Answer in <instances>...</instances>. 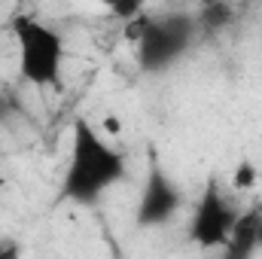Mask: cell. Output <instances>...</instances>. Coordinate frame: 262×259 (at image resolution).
Masks as SVG:
<instances>
[{
	"label": "cell",
	"instance_id": "cell-1",
	"mask_svg": "<svg viewBox=\"0 0 262 259\" xmlns=\"http://www.w3.org/2000/svg\"><path fill=\"white\" fill-rule=\"evenodd\" d=\"M125 177V156L104 140L89 119H76L70 128V156L61 183V198L76 204H95Z\"/></svg>",
	"mask_w": 262,
	"mask_h": 259
},
{
	"label": "cell",
	"instance_id": "cell-2",
	"mask_svg": "<svg viewBox=\"0 0 262 259\" xmlns=\"http://www.w3.org/2000/svg\"><path fill=\"white\" fill-rule=\"evenodd\" d=\"M18 43V73L37 89H52L61 82L64 64V37L34 15H18L12 21Z\"/></svg>",
	"mask_w": 262,
	"mask_h": 259
},
{
	"label": "cell",
	"instance_id": "cell-3",
	"mask_svg": "<svg viewBox=\"0 0 262 259\" xmlns=\"http://www.w3.org/2000/svg\"><path fill=\"white\" fill-rule=\"evenodd\" d=\"M198 21L189 15H168V18H149L140 40H137V61L149 73H162L174 64L195 37Z\"/></svg>",
	"mask_w": 262,
	"mask_h": 259
},
{
	"label": "cell",
	"instance_id": "cell-4",
	"mask_svg": "<svg viewBox=\"0 0 262 259\" xmlns=\"http://www.w3.org/2000/svg\"><path fill=\"white\" fill-rule=\"evenodd\" d=\"M238 210L226 201V195L220 189L216 180H210L204 186V192L198 198L195 210H192V223H189V238L195 241L201 250H213V247H223L229 232H232V223H235Z\"/></svg>",
	"mask_w": 262,
	"mask_h": 259
},
{
	"label": "cell",
	"instance_id": "cell-5",
	"mask_svg": "<svg viewBox=\"0 0 262 259\" xmlns=\"http://www.w3.org/2000/svg\"><path fill=\"white\" fill-rule=\"evenodd\" d=\"M180 204H183V195L177 189V183L162 168H149L140 201H137V226H143V229L165 226L180 210Z\"/></svg>",
	"mask_w": 262,
	"mask_h": 259
},
{
	"label": "cell",
	"instance_id": "cell-6",
	"mask_svg": "<svg viewBox=\"0 0 262 259\" xmlns=\"http://www.w3.org/2000/svg\"><path fill=\"white\" fill-rule=\"evenodd\" d=\"M259 223H262V207H250V210L238 213L235 223H232V232L223 244L226 256L244 259L253 250H259Z\"/></svg>",
	"mask_w": 262,
	"mask_h": 259
},
{
	"label": "cell",
	"instance_id": "cell-7",
	"mask_svg": "<svg viewBox=\"0 0 262 259\" xmlns=\"http://www.w3.org/2000/svg\"><path fill=\"white\" fill-rule=\"evenodd\" d=\"M235 21V12L229 6V0H216V3H204L201 6V15H198V25L204 31H223Z\"/></svg>",
	"mask_w": 262,
	"mask_h": 259
},
{
	"label": "cell",
	"instance_id": "cell-8",
	"mask_svg": "<svg viewBox=\"0 0 262 259\" xmlns=\"http://www.w3.org/2000/svg\"><path fill=\"white\" fill-rule=\"evenodd\" d=\"M256 180H259L256 165H253L250 159H241V162H238V168H235V174H232V186H235L238 192H247V189H253V186H256Z\"/></svg>",
	"mask_w": 262,
	"mask_h": 259
},
{
	"label": "cell",
	"instance_id": "cell-9",
	"mask_svg": "<svg viewBox=\"0 0 262 259\" xmlns=\"http://www.w3.org/2000/svg\"><path fill=\"white\" fill-rule=\"evenodd\" d=\"M113 15H119V18H131V15H137L140 12V6H143V0H101Z\"/></svg>",
	"mask_w": 262,
	"mask_h": 259
},
{
	"label": "cell",
	"instance_id": "cell-10",
	"mask_svg": "<svg viewBox=\"0 0 262 259\" xmlns=\"http://www.w3.org/2000/svg\"><path fill=\"white\" fill-rule=\"evenodd\" d=\"M12 253V247H0V256H9Z\"/></svg>",
	"mask_w": 262,
	"mask_h": 259
},
{
	"label": "cell",
	"instance_id": "cell-11",
	"mask_svg": "<svg viewBox=\"0 0 262 259\" xmlns=\"http://www.w3.org/2000/svg\"><path fill=\"white\" fill-rule=\"evenodd\" d=\"M235 3H244V6H247V3H256V0H235Z\"/></svg>",
	"mask_w": 262,
	"mask_h": 259
},
{
	"label": "cell",
	"instance_id": "cell-12",
	"mask_svg": "<svg viewBox=\"0 0 262 259\" xmlns=\"http://www.w3.org/2000/svg\"><path fill=\"white\" fill-rule=\"evenodd\" d=\"M259 250H262V223H259Z\"/></svg>",
	"mask_w": 262,
	"mask_h": 259
},
{
	"label": "cell",
	"instance_id": "cell-13",
	"mask_svg": "<svg viewBox=\"0 0 262 259\" xmlns=\"http://www.w3.org/2000/svg\"><path fill=\"white\" fill-rule=\"evenodd\" d=\"M198 3H201V6H204V3H216V0H198Z\"/></svg>",
	"mask_w": 262,
	"mask_h": 259
},
{
	"label": "cell",
	"instance_id": "cell-14",
	"mask_svg": "<svg viewBox=\"0 0 262 259\" xmlns=\"http://www.w3.org/2000/svg\"><path fill=\"white\" fill-rule=\"evenodd\" d=\"M18 3H34V0H18Z\"/></svg>",
	"mask_w": 262,
	"mask_h": 259
},
{
	"label": "cell",
	"instance_id": "cell-15",
	"mask_svg": "<svg viewBox=\"0 0 262 259\" xmlns=\"http://www.w3.org/2000/svg\"><path fill=\"white\" fill-rule=\"evenodd\" d=\"M0 6H3V0H0Z\"/></svg>",
	"mask_w": 262,
	"mask_h": 259
}]
</instances>
